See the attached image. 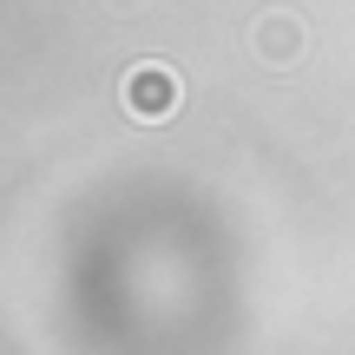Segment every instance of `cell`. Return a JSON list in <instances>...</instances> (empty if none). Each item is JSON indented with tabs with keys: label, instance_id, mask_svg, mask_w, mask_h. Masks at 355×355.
I'll use <instances>...</instances> for the list:
<instances>
[{
	"label": "cell",
	"instance_id": "1",
	"mask_svg": "<svg viewBox=\"0 0 355 355\" xmlns=\"http://www.w3.org/2000/svg\"><path fill=\"white\" fill-rule=\"evenodd\" d=\"M125 112L132 119H145V125H152V119H171L178 112V99H184V79L171 73V66H158V60H139L125 73Z\"/></svg>",
	"mask_w": 355,
	"mask_h": 355
},
{
	"label": "cell",
	"instance_id": "2",
	"mask_svg": "<svg viewBox=\"0 0 355 355\" xmlns=\"http://www.w3.org/2000/svg\"><path fill=\"white\" fill-rule=\"evenodd\" d=\"M257 53H263V60H296V53H303L296 20H263L257 26Z\"/></svg>",
	"mask_w": 355,
	"mask_h": 355
}]
</instances>
